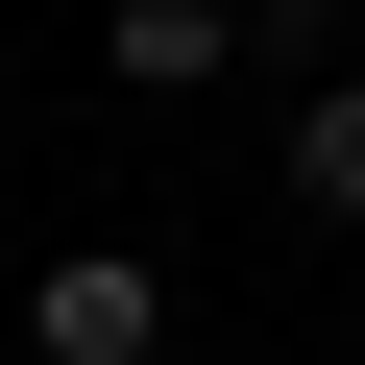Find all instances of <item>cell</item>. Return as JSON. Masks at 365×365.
Instances as JSON below:
<instances>
[{"instance_id":"obj_1","label":"cell","mask_w":365,"mask_h":365,"mask_svg":"<svg viewBox=\"0 0 365 365\" xmlns=\"http://www.w3.org/2000/svg\"><path fill=\"white\" fill-rule=\"evenodd\" d=\"M146 341H170V268L146 244H49L25 268V365H146Z\"/></svg>"},{"instance_id":"obj_2","label":"cell","mask_w":365,"mask_h":365,"mask_svg":"<svg viewBox=\"0 0 365 365\" xmlns=\"http://www.w3.org/2000/svg\"><path fill=\"white\" fill-rule=\"evenodd\" d=\"M98 73L122 98H220L244 73V0H98Z\"/></svg>"},{"instance_id":"obj_3","label":"cell","mask_w":365,"mask_h":365,"mask_svg":"<svg viewBox=\"0 0 365 365\" xmlns=\"http://www.w3.org/2000/svg\"><path fill=\"white\" fill-rule=\"evenodd\" d=\"M268 170H292V220H365V73H317V98H292V146H268Z\"/></svg>"}]
</instances>
